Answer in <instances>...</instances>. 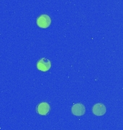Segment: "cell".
<instances>
[{"mask_svg": "<svg viewBox=\"0 0 123 130\" xmlns=\"http://www.w3.org/2000/svg\"><path fill=\"white\" fill-rule=\"evenodd\" d=\"M50 23L51 19L48 14H42L37 19V25H38V27L41 28H48L50 25Z\"/></svg>", "mask_w": 123, "mask_h": 130, "instance_id": "cell-1", "label": "cell"}, {"mask_svg": "<svg viewBox=\"0 0 123 130\" xmlns=\"http://www.w3.org/2000/svg\"><path fill=\"white\" fill-rule=\"evenodd\" d=\"M92 112L96 116H103L107 112V108L102 103H96L92 108Z\"/></svg>", "mask_w": 123, "mask_h": 130, "instance_id": "cell-4", "label": "cell"}, {"mask_svg": "<svg viewBox=\"0 0 123 130\" xmlns=\"http://www.w3.org/2000/svg\"><path fill=\"white\" fill-rule=\"evenodd\" d=\"M50 107L48 103H40L37 105L36 108L37 113L40 116H46L49 113Z\"/></svg>", "mask_w": 123, "mask_h": 130, "instance_id": "cell-3", "label": "cell"}, {"mask_svg": "<svg viewBox=\"0 0 123 130\" xmlns=\"http://www.w3.org/2000/svg\"><path fill=\"white\" fill-rule=\"evenodd\" d=\"M50 67H51V61L46 58H42L37 63V69L42 72L48 71L50 69Z\"/></svg>", "mask_w": 123, "mask_h": 130, "instance_id": "cell-2", "label": "cell"}, {"mask_svg": "<svg viewBox=\"0 0 123 130\" xmlns=\"http://www.w3.org/2000/svg\"><path fill=\"white\" fill-rule=\"evenodd\" d=\"M71 112L75 116H83L85 113V107L81 103H76L71 108Z\"/></svg>", "mask_w": 123, "mask_h": 130, "instance_id": "cell-5", "label": "cell"}]
</instances>
